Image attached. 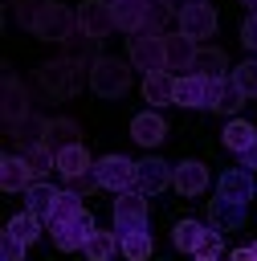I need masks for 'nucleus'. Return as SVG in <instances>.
<instances>
[{
    "instance_id": "obj_33",
    "label": "nucleus",
    "mask_w": 257,
    "mask_h": 261,
    "mask_svg": "<svg viewBox=\"0 0 257 261\" xmlns=\"http://www.w3.org/2000/svg\"><path fill=\"white\" fill-rule=\"evenodd\" d=\"M204 253H208V257H220V253H224V241H220V232H216V237L204 245Z\"/></svg>"
},
{
    "instance_id": "obj_17",
    "label": "nucleus",
    "mask_w": 257,
    "mask_h": 261,
    "mask_svg": "<svg viewBox=\"0 0 257 261\" xmlns=\"http://www.w3.org/2000/svg\"><path fill=\"white\" fill-rule=\"evenodd\" d=\"M57 171H61L65 179H82V175H90V171H94L90 151H86L82 143H65V147H57Z\"/></svg>"
},
{
    "instance_id": "obj_4",
    "label": "nucleus",
    "mask_w": 257,
    "mask_h": 261,
    "mask_svg": "<svg viewBox=\"0 0 257 261\" xmlns=\"http://www.w3.org/2000/svg\"><path fill=\"white\" fill-rule=\"evenodd\" d=\"M90 175L106 192H131L135 188V159H126V155H102V159H94Z\"/></svg>"
},
{
    "instance_id": "obj_20",
    "label": "nucleus",
    "mask_w": 257,
    "mask_h": 261,
    "mask_svg": "<svg viewBox=\"0 0 257 261\" xmlns=\"http://www.w3.org/2000/svg\"><path fill=\"white\" fill-rule=\"evenodd\" d=\"M41 82L49 90H57V98H69L73 86H78V73H73V61H49L41 69Z\"/></svg>"
},
{
    "instance_id": "obj_37",
    "label": "nucleus",
    "mask_w": 257,
    "mask_h": 261,
    "mask_svg": "<svg viewBox=\"0 0 257 261\" xmlns=\"http://www.w3.org/2000/svg\"><path fill=\"white\" fill-rule=\"evenodd\" d=\"M245 4H249V12H257V0H245Z\"/></svg>"
},
{
    "instance_id": "obj_28",
    "label": "nucleus",
    "mask_w": 257,
    "mask_h": 261,
    "mask_svg": "<svg viewBox=\"0 0 257 261\" xmlns=\"http://www.w3.org/2000/svg\"><path fill=\"white\" fill-rule=\"evenodd\" d=\"M241 102H245V94L233 86V77L224 82V94H220V102H216V110H224V114H237L241 110Z\"/></svg>"
},
{
    "instance_id": "obj_14",
    "label": "nucleus",
    "mask_w": 257,
    "mask_h": 261,
    "mask_svg": "<svg viewBox=\"0 0 257 261\" xmlns=\"http://www.w3.org/2000/svg\"><path fill=\"white\" fill-rule=\"evenodd\" d=\"M171 188L179 192V196H200L204 188H208V167L204 163H196V159H184V163H175V175H171Z\"/></svg>"
},
{
    "instance_id": "obj_31",
    "label": "nucleus",
    "mask_w": 257,
    "mask_h": 261,
    "mask_svg": "<svg viewBox=\"0 0 257 261\" xmlns=\"http://www.w3.org/2000/svg\"><path fill=\"white\" fill-rule=\"evenodd\" d=\"M241 41H245V49H249V53H257V12H249V16H245V24H241Z\"/></svg>"
},
{
    "instance_id": "obj_35",
    "label": "nucleus",
    "mask_w": 257,
    "mask_h": 261,
    "mask_svg": "<svg viewBox=\"0 0 257 261\" xmlns=\"http://www.w3.org/2000/svg\"><path fill=\"white\" fill-rule=\"evenodd\" d=\"M228 261H257V253H253V249H233Z\"/></svg>"
},
{
    "instance_id": "obj_2",
    "label": "nucleus",
    "mask_w": 257,
    "mask_h": 261,
    "mask_svg": "<svg viewBox=\"0 0 257 261\" xmlns=\"http://www.w3.org/2000/svg\"><path fill=\"white\" fill-rule=\"evenodd\" d=\"M175 24H179L184 37H192V41L200 45V41H208V37L216 33V8H212L208 0H184V4L175 8Z\"/></svg>"
},
{
    "instance_id": "obj_6",
    "label": "nucleus",
    "mask_w": 257,
    "mask_h": 261,
    "mask_svg": "<svg viewBox=\"0 0 257 261\" xmlns=\"http://www.w3.org/2000/svg\"><path fill=\"white\" fill-rule=\"evenodd\" d=\"M126 61L135 69H143V73L167 69V45H163V37L159 33H135L131 45H126Z\"/></svg>"
},
{
    "instance_id": "obj_26",
    "label": "nucleus",
    "mask_w": 257,
    "mask_h": 261,
    "mask_svg": "<svg viewBox=\"0 0 257 261\" xmlns=\"http://www.w3.org/2000/svg\"><path fill=\"white\" fill-rule=\"evenodd\" d=\"M233 86H237L245 98H257V57H249V61L233 65Z\"/></svg>"
},
{
    "instance_id": "obj_38",
    "label": "nucleus",
    "mask_w": 257,
    "mask_h": 261,
    "mask_svg": "<svg viewBox=\"0 0 257 261\" xmlns=\"http://www.w3.org/2000/svg\"><path fill=\"white\" fill-rule=\"evenodd\" d=\"M253 253H257V245H253Z\"/></svg>"
},
{
    "instance_id": "obj_10",
    "label": "nucleus",
    "mask_w": 257,
    "mask_h": 261,
    "mask_svg": "<svg viewBox=\"0 0 257 261\" xmlns=\"http://www.w3.org/2000/svg\"><path fill=\"white\" fill-rule=\"evenodd\" d=\"M216 196H224V200H237V204H249V200H257L253 171H249V167H228V171H220V179H216Z\"/></svg>"
},
{
    "instance_id": "obj_23",
    "label": "nucleus",
    "mask_w": 257,
    "mask_h": 261,
    "mask_svg": "<svg viewBox=\"0 0 257 261\" xmlns=\"http://www.w3.org/2000/svg\"><path fill=\"white\" fill-rule=\"evenodd\" d=\"M41 224H45V220H41V216H33V212L24 208V212H16V216L8 220V228H4V232H8V237H16V241H24V245H33V241L41 237Z\"/></svg>"
},
{
    "instance_id": "obj_25",
    "label": "nucleus",
    "mask_w": 257,
    "mask_h": 261,
    "mask_svg": "<svg viewBox=\"0 0 257 261\" xmlns=\"http://www.w3.org/2000/svg\"><path fill=\"white\" fill-rule=\"evenodd\" d=\"M224 53L220 49H200L196 53V65H192V73H204V77H224Z\"/></svg>"
},
{
    "instance_id": "obj_7",
    "label": "nucleus",
    "mask_w": 257,
    "mask_h": 261,
    "mask_svg": "<svg viewBox=\"0 0 257 261\" xmlns=\"http://www.w3.org/2000/svg\"><path fill=\"white\" fill-rule=\"evenodd\" d=\"M73 12H78V33H86V37H94V41H102V37L118 33L110 0H82Z\"/></svg>"
},
{
    "instance_id": "obj_16",
    "label": "nucleus",
    "mask_w": 257,
    "mask_h": 261,
    "mask_svg": "<svg viewBox=\"0 0 257 261\" xmlns=\"http://www.w3.org/2000/svg\"><path fill=\"white\" fill-rule=\"evenodd\" d=\"M143 98H147L151 106L175 102V73H171V69H151V73H143Z\"/></svg>"
},
{
    "instance_id": "obj_12",
    "label": "nucleus",
    "mask_w": 257,
    "mask_h": 261,
    "mask_svg": "<svg viewBox=\"0 0 257 261\" xmlns=\"http://www.w3.org/2000/svg\"><path fill=\"white\" fill-rule=\"evenodd\" d=\"M163 45H167V69L179 77V73H192V65H196V41L192 37H184V33H167L163 37Z\"/></svg>"
},
{
    "instance_id": "obj_1",
    "label": "nucleus",
    "mask_w": 257,
    "mask_h": 261,
    "mask_svg": "<svg viewBox=\"0 0 257 261\" xmlns=\"http://www.w3.org/2000/svg\"><path fill=\"white\" fill-rule=\"evenodd\" d=\"M131 86V65H122L118 57H98L90 65V90L98 98H122Z\"/></svg>"
},
{
    "instance_id": "obj_18",
    "label": "nucleus",
    "mask_w": 257,
    "mask_h": 261,
    "mask_svg": "<svg viewBox=\"0 0 257 261\" xmlns=\"http://www.w3.org/2000/svg\"><path fill=\"white\" fill-rule=\"evenodd\" d=\"M57 196H61V188H53V184L37 179V184H29V188H24V208L49 224V216H53V208H57Z\"/></svg>"
},
{
    "instance_id": "obj_32",
    "label": "nucleus",
    "mask_w": 257,
    "mask_h": 261,
    "mask_svg": "<svg viewBox=\"0 0 257 261\" xmlns=\"http://www.w3.org/2000/svg\"><path fill=\"white\" fill-rule=\"evenodd\" d=\"M45 4H49V0H20V20H24V24H33V16H37Z\"/></svg>"
},
{
    "instance_id": "obj_34",
    "label": "nucleus",
    "mask_w": 257,
    "mask_h": 261,
    "mask_svg": "<svg viewBox=\"0 0 257 261\" xmlns=\"http://www.w3.org/2000/svg\"><path fill=\"white\" fill-rule=\"evenodd\" d=\"M241 167H249V171H257V143H253V147H249V151L241 155Z\"/></svg>"
},
{
    "instance_id": "obj_36",
    "label": "nucleus",
    "mask_w": 257,
    "mask_h": 261,
    "mask_svg": "<svg viewBox=\"0 0 257 261\" xmlns=\"http://www.w3.org/2000/svg\"><path fill=\"white\" fill-rule=\"evenodd\" d=\"M192 261H220V257H208V253H192Z\"/></svg>"
},
{
    "instance_id": "obj_8",
    "label": "nucleus",
    "mask_w": 257,
    "mask_h": 261,
    "mask_svg": "<svg viewBox=\"0 0 257 261\" xmlns=\"http://www.w3.org/2000/svg\"><path fill=\"white\" fill-rule=\"evenodd\" d=\"M49 232H53V245H57L61 253H73V249H86V241H90L98 228H94V216H90V212H82L78 220L49 224Z\"/></svg>"
},
{
    "instance_id": "obj_27",
    "label": "nucleus",
    "mask_w": 257,
    "mask_h": 261,
    "mask_svg": "<svg viewBox=\"0 0 257 261\" xmlns=\"http://www.w3.org/2000/svg\"><path fill=\"white\" fill-rule=\"evenodd\" d=\"M118 249H122L126 261H147L151 257V232H126Z\"/></svg>"
},
{
    "instance_id": "obj_11",
    "label": "nucleus",
    "mask_w": 257,
    "mask_h": 261,
    "mask_svg": "<svg viewBox=\"0 0 257 261\" xmlns=\"http://www.w3.org/2000/svg\"><path fill=\"white\" fill-rule=\"evenodd\" d=\"M216 237V228L212 224H204V220H179L175 228H171V245L179 249V253H204V245Z\"/></svg>"
},
{
    "instance_id": "obj_3",
    "label": "nucleus",
    "mask_w": 257,
    "mask_h": 261,
    "mask_svg": "<svg viewBox=\"0 0 257 261\" xmlns=\"http://www.w3.org/2000/svg\"><path fill=\"white\" fill-rule=\"evenodd\" d=\"M37 37H45V41H65L69 33H78V12H69L65 4H57V0H49L37 16H33V24H29Z\"/></svg>"
},
{
    "instance_id": "obj_19",
    "label": "nucleus",
    "mask_w": 257,
    "mask_h": 261,
    "mask_svg": "<svg viewBox=\"0 0 257 261\" xmlns=\"http://www.w3.org/2000/svg\"><path fill=\"white\" fill-rule=\"evenodd\" d=\"M208 224H212L216 232H233V228H241V224H245V204L216 196V200L208 204Z\"/></svg>"
},
{
    "instance_id": "obj_13",
    "label": "nucleus",
    "mask_w": 257,
    "mask_h": 261,
    "mask_svg": "<svg viewBox=\"0 0 257 261\" xmlns=\"http://www.w3.org/2000/svg\"><path fill=\"white\" fill-rule=\"evenodd\" d=\"M29 184H37V175H33L29 159L8 151V155L0 159V188H4V192H24Z\"/></svg>"
},
{
    "instance_id": "obj_21",
    "label": "nucleus",
    "mask_w": 257,
    "mask_h": 261,
    "mask_svg": "<svg viewBox=\"0 0 257 261\" xmlns=\"http://www.w3.org/2000/svg\"><path fill=\"white\" fill-rule=\"evenodd\" d=\"M220 143L228 147V151H237V155H245L253 143H257V130H253V122H245V118H233L224 130H220Z\"/></svg>"
},
{
    "instance_id": "obj_30",
    "label": "nucleus",
    "mask_w": 257,
    "mask_h": 261,
    "mask_svg": "<svg viewBox=\"0 0 257 261\" xmlns=\"http://www.w3.org/2000/svg\"><path fill=\"white\" fill-rule=\"evenodd\" d=\"M4 118H8V126L20 118V90H16V82L8 77V98H4Z\"/></svg>"
},
{
    "instance_id": "obj_24",
    "label": "nucleus",
    "mask_w": 257,
    "mask_h": 261,
    "mask_svg": "<svg viewBox=\"0 0 257 261\" xmlns=\"http://www.w3.org/2000/svg\"><path fill=\"white\" fill-rule=\"evenodd\" d=\"M86 208H82V196L73 192V188H61V196H57V208H53V216H49V224H61V220H78Z\"/></svg>"
},
{
    "instance_id": "obj_15",
    "label": "nucleus",
    "mask_w": 257,
    "mask_h": 261,
    "mask_svg": "<svg viewBox=\"0 0 257 261\" xmlns=\"http://www.w3.org/2000/svg\"><path fill=\"white\" fill-rule=\"evenodd\" d=\"M163 135H167V122H163L159 110H147V114H135V118H131V139H135L139 147H159Z\"/></svg>"
},
{
    "instance_id": "obj_29",
    "label": "nucleus",
    "mask_w": 257,
    "mask_h": 261,
    "mask_svg": "<svg viewBox=\"0 0 257 261\" xmlns=\"http://www.w3.org/2000/svg\"><path fill=\"white\" fill-rule=\"evenodd\" d=\"M24 241H16V237H8L4 232V241H0V261H24Z\"/></svg>"
},
{
    "instance_id": "obj_22",
    "label": "nucleus",
    "mask_w": 257,
    "mask_h": 261,
    "mask_svg": "<svg viewBox=\"0 0 257 261\" xmlns=\"http://www.w3.org/2000/svg\"><path fill=\"white\" fill-rule=\"evenodd\" d=\"M118 245H122V237L118 232H106V228H98L90 241H86V257L90 261H114V253H118Z\"/></svg>"
},
{
    "instance_id": "obj_5",
    "label": "nucleus",
    "mask_w": 257,
    "mask_h": 261,
    "mask_svg": "<svg viewBox=\"0 0 257 261\" xmlns=\"http://www.w3.org/2000/svg\"><path fill=\"white\" fill-rule=\"evenodd\" d=\"M110 216H114V232H118V237H126V232H147V196H143L139 188L118 192Z\"/></svg>"
},
{
    "instance_id": "obj_9",
    "label": "nucleus",
    "mask_w": 257,
    "mask_h": 261,
    "mask_svg": "<svg viewBox=\"0 0 257 261\" xmlns=\"http://www.w3.org/2000/svg\"><path fill=\"white\" fill-rule=\"evenodd\" d=\"M171 175H175V167L163 163V159H155V155L135 163V188H139L143 196H159V192L171 184Z\"/></svg>"
}]
</instances>
